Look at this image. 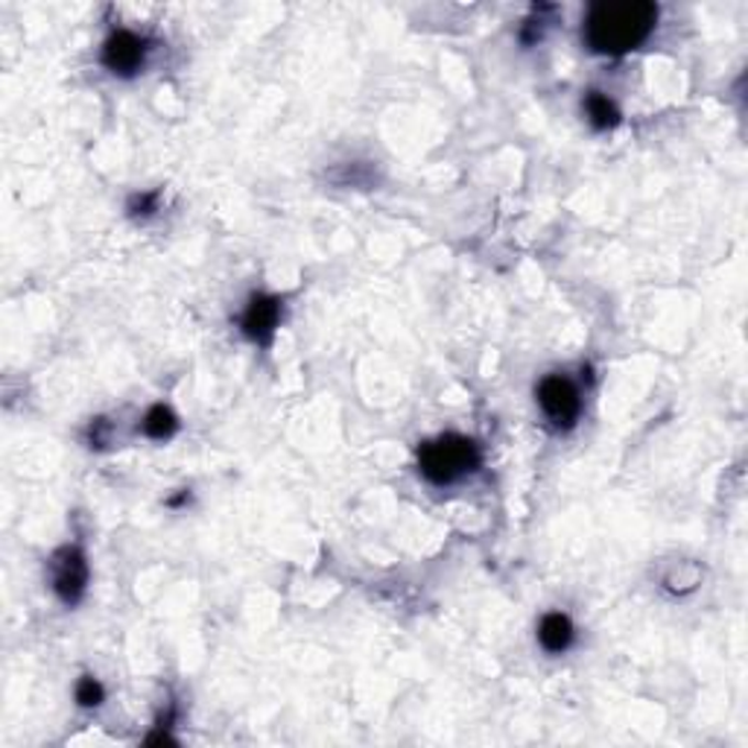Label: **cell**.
Listing matches in <instances>:
<instances>
[{"label":"cell","mask_w":748,"mask_h":748,"mask_svg":"<svg viewBox=\"0 0 748 748\" xmlns=\"http://www.w3.org/2000/svg\"><path fill=\"white\" fill-rule=\"evenodd\" d=\"M654 24H658V7L649 0L596 3L585 18V42L594 53L623 56L647 42Z\"/></svg>","instance_id":"cell-1"},{"label":"cell","mask_w":748,"mask_h":748,"mask_svg":"<svg viewBox=\"0 0 748 748\" xmlns=\"http://www.w3.org/2000/svg\"><path fill=\"white\" fill-rule=\"evenodd\" d=\"M480 468V448L465 436L448 433L418 448V471L436 485H451Z\"/></svg>","instance_id":"cell-2"},{"label":"cell","mask_w":748,"mask_h":748,"mask_svg":"<svg viewBox=\"0 0 748 748\" xmlns=\"http://www.w3.org/2000/svg\"><path fill=\"white\" fill-rule=\"evenodd\" d=\"M538 404L544 409V416L553 421L556 427L568 430L579 421L582 416V398H579V389L573 386L570 377L564 374H547L544 381L538 383Z\"/></svg>","instance_id":"cell-3"},{"label":"cell","mask_w":748,"mask_h":748,"mask_svg":"<svg viewBox=\"0 0 748 748\" xmlns=\"http://www.w3.org/2000/svg\"><path fill=\"white\" fill-rule=\"evenodd\" d=\"M88 585V561L82 550L65 547L53 556V591L59 594L65 605H77L86 594Z\"/></svg>","instance_id":"cell-4"},{"label":"cell","mask_w":748,"mask_h":748,"mask_svg":"<svg viewBox=\"0 0 748 748\" xmlns=\"http://www.w3.org/2000/svg\"><path fill=\"white\" fill-rule=\"evenodd\" d=\"M146 59V42L141 35L129 33V30H114L102 44V65L118 74V77H132L144 68Z\"/></svg>","instance_id":"cell-5"},{"label":"cell","mask_w":748,"mask_h":748,"mask_svg":"<svg viewBox=\"0 0 748 748\" xmlns=\"http://www.w3.org/2000/svg\"><path fill=\"white\" fill-rule=\"evenodd\" d=\"M280 322V301L275 296H252L249 298L246 310H243V333H246L252 342H266L273 340L275 328Z\"/></svg>","instance_id":"cell-6"},{"label":"cell","mask_w":748,"mask_h":748,"mask_svg":"<svg viewBox=\"0 0 748 748\" xmlns=\"http://www.w3.org/2000/svg\"><path fill=\"white\" fill-rule=\"evenodd\" d=\"M573 623H570L568 614L561 612H553L547 614L544 620H541V626H538V640H541V647L547 649L550 654H561L564 649L573 644Z\"/></svg>","instance_id":"cell-7"},{"label":"cell","mask_w":748,"mask_h":748,"mask_svg":"<svg viewBox=\"0 0 748 748\" xmlns=\"http://www.w3.org/2000/svg\"><path fill=\"white\" fill-rule=\"evenodd\" d=\"M585 111L594 129H612L620 123V111L603 91H591L585 97Z\"/></svg>","instance_id":"cell-8"},{"label":"cell","mask_w":748,"mask_h":748,"mask_svg":"<svg viewBox=\"0 0 748 748\" xmlns=\"http://www.w3.org/2000/svg\"><path fill=\"white\" fill-rule=\"evenodd\" d=\"M176 430H179V418H176V413H173L170 407L158 404V407H153L150 413H146L144 433L150 436V439H155V442H164V439H170Z\"/></svg>","instance_id":"cell-9"},{"label":"cell","mask_w":748,"mask_h":748,"mask_svg":"<svg viewBox=\"0 0 748 748\" xmlns=\"http://www.w3.org/2000/svg\"><path fill=\"white\" fill-rule=\"evenodd\" d=\"M106 698V693H102V684L94 675H82L77 684V702L82 707H97Z\"/></svg>","instance_id":"cell-10"},{"label":"cell","mask_w":748,"mask_h":748,"mask_svg":"<svg viewBox=\"0 0 748 748\" xmlns=\"http://www.w3.org/2000/svg\"><path fill=\"white\" fill-rule=\"evenodd\" d=\"M155 208H158V194L132 196V202H129V211L135 213V217H146V213H153Z\"/></svg>","instance_id":"cell-11"}]
</instances>
